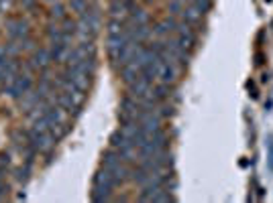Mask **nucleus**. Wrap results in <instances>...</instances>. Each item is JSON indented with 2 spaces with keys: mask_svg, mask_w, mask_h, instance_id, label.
<instances>
[{
  "mask_svg": "<svg viewBox=\"0 0 273 203\" xmlns=\"http://www.w3.org/2000/svg\"><path fill=\"white\" fill-rule=\"evenodd\" d=\"M65 75L70 77V82L76 85V87H79L82 92H86V89L90 87V84H92V80H90V71H86V69H82V67H74V65H67V69H65Z\"/></svg>",
  "mask_w": 273,
  "mask_h": 203,
  "instance_id": "obj_1",
  "label": "nucleus"
},
{
  "mask_svg": "<svg viewBox=\"0 0 273 203\" xmlns=\"http://www.w3.org/2000/svg\"><path fill=\"white\" fill-rule=\"evenodd\" d=\"M31 87H33V75L27 73V71H22V73H19V77L15 80V84H13V87H10L8 96L13 98V100H20Z\"/></svg>",
  "mask_w": 273,
  "mask_h": 203,
  "instance_id": "obj_2",
  "label": "nucleus"
},
{
  "mask_svg": "<svg viewBox=\"0 0 273 203\" xmlns=\"http://www.w3.org/2000/svg\"><path fill=\"white\" fill-rule=\"evenodd\" d=\"M139 112H141L139 102H136L133 96H129V98H124L120 102L118 118H120V122H124V120H139Z\"/></svg>",
  "mask_w": 273,
  "mask_h": 203,
  "instance_id": "obj_3",
  "label": "nucleus"
},
{
  "mask_svg": "<svg viewBox=\"0 0 273 203\" xmlns=\"http://www.w3.org/2000/svg\"><path fill=\"white\" fill-rule=\"evenodd\" d=\"M6 31H8L10 39L20 41V39L29 37V22L22 20V18H8L6 20Z\"/></svg>",
  "mask_w": 273,
  "mask_h": 203,
  "instance_id": "obj_4",
  "label": "nucleus"
},
{
  "mask_svg": "<svg viewBox=\"0 0 273 203\" xmlns=\"http://www.w3.org/2000/svg\"><path fill=\"white\" fill-rule=\"evenodd\" d=\"M129 92H131V96H133L135 100H139V98L147 96V94L151 92V80H149V77H147L145 73H141L133 84H129Z\"/></svg>",
  "mask_w": 273,
  "mask_h": 203,
  "instance_id": "obj_5",
  "label": "nucleus"
},
{
  "mask_svg": "<svg viewBox=\"0 0 273 203\" xmlns=\"http://www.w3.org/2000/svg\"><path fill=\"white\" fill-rule=\"evenodd\" d=\"M177 29V43L181 49H192L196 43V37H194V31H192V25H188V22H181V25L176 27Z\"/></svg>",
  "mask_w": 273,
  "mask_h": 203,
  "instance_id": "obj_6",
  "label": "nucleus"
},
{
  "mask_svg": "<svg viewBox=\"0 0 273 203\" xmlns=\"http://www.w3.org/2000/svg\"><path fill=\"white\" fill-rule=\"evenodd\" d=\"M72 43H51V57L55 63H67L70 59V53H72Z\"/></svg>",
  "mask_w": 273,
  "mask_h": 203,
  "instance_id": "obj_7",
  "label": "nucleus"
},
{
  "mask_svg": "<svg viewBox=\"0 0 273 203\" xmlns=\"http://www.w3.org/2000/svg\"><path fill=\"white\" fill-rule=\"evenodd\" d=\"M176 77H177V67H176V61H163L161 69H159V77H157V80L161 82V84L172 85V84L176 82Z\"/></svg>",
  "mask_w": 273,
  "mask_h": 203,
  "instance_id": "obj_8",
  "label": "nucleus"
},
{
  "mask_svg": "<svg viewBox=\"0 0 273 203\" xmlns=\"http://www.w3.org/2000/svg\"><path fill=\"white\" fill-rule=\"evenodd\" d=\"M143 73V69H141V65L139 63H136L135 59H131L129 63H124L122 65V71H120V75H122V82L124 84H133L135 80H136V77H139Z\"/></svg>",
  "mask_w": 273,
  "mask_h": 203,
  "instance_id": "obj_9",
  "label": "nucleus"
},
{
  "mask_svg": "<svg viewBox=\"0 0 273 203\" xmlns=\"http://www.w3.org/2000/svg\"><path fill=\"white\" fill-rule=\"evenodd\" d=\"M41 100H43V96L39 94V89H33V87H31L29 92L19 100V102H20V110H22V112H31L33 108H35V106L39 104Z\"/></svg>",
  "mask_w": 273,
  "mask_h": 203,
  "instance_id": "obj_10",
  "label": "nucleus"
},
{
  "mask_svg": "<svg viewBox=\"0 0 273 203\" xmlns=\"http://www.w3.org/2000/svg\"><path fill=\"white\" fill-rule=\"evenodd\" d=\"M31 61L35 63L39 69H47V67L51 65V61H53V57H51V51L49 49H35L33 51V57H31Z\"/></svg>",
  "mask_w": 273,
  "mask_h": 203,
  "instance_id": "obj_11",
  "label": "nucleus"
},
{
  "mask_svg": "<svg viewBox=\"0 0 273 203\" xmlns=\"http://www.w3.org/2000/svg\"><path fill=\"white\" fill-rule=\"evenodd\" d=\"M202 15H204V13H202L200 8H196L194 4L181 10V17H184V22H188V25H198V22L202 20Z\"/></svg>",
  "mask_w": 273,
  "mask_h": 203,
  "instance_id": "obj_12",
  "label": "nucleus"
},
{
  "mask_svg": "<svg viewBox=\"0 0 273 203\" xmlns=\"http://www.w3.org/2000/svg\"><path fill=\"white\" fill-rule=\"evenodd\" d=\"M177 27V22H176V18L174 17H167V18H163L159 25L153 29V35H157V37H165L169 31H174Z\"/></svg>",
  "mask_w": 273,
  "mask_h": 203,
  "instance_id": "obj_13",
  "label": "nucleus"
},
{
  "mask_svg": "<svg viewBox=\"0 0 273 203\" xmlns=\"http://www.w3.org/2000/svg\"><path fill=\"white\" fill-rule=\"evenodd\" d=\"M151 37V29H149V25H133V39L136 41V43H145L147 39Z\"/></svg>",
  "mask_w": 273,
  "mask_h": 203,
  "instance_id": "obj_14",
  "label": "nucleus"
},
{
  "mask_svg": "<svg viewBox=\"0 0 273 203\" xmlns=\"http://www.w3.org/2000/svg\"><path fill=\"white\" fill-rule=\"evenodd\" d=\"M118 163H120L118 151H106L104 156H102V167H104V169H112V167L118 165Z\"/></svg>",
  "mask_w": 273,
  "mask_h": 203,
  "instance_id": "obj_15",
  "label": "nucleus"
},
{
  "mask_svg": "<svg viewBox=\"0 0 273 203\" xmlns=\"http://www.w3.org/2000/svg\"><path fill=\"white\" fill-rule=\"evenodd\" d=\"M124 33V25H122V18H110L108 20V37H117Z\"/></svg>",
  "mask_w": 273,
  "mask_h": 203,
  "instance_id": "obj_16",
  "label": "nucleus"
},
{
  "mask_svg": "<svg viewBox=\"0 0 273 203\" xmlns=\"http://www.w3.org/2000/svg\"><path fill=\"white\" fill-rule=\"evenodd\" d=\"M131 20H133V25H145V22L149 20V15H147L145 8H133L131 10Z\"/></svg>",
  "mask_w": 273,
  "mask_h": 203,
  "instance_id": "obj_17",
  "label": "nucleus"
},
{
  "mask_svg": "<svg viewBox=\"0 0 273 203\" xmlns=\"http://www.w3.org/2000/svg\"><path fill=\"white\" fill-rule=\"evenodd\" d=\"M49 17H51L53 20H63V18L67 17V13H65V4H61L59 0H58V2H53L51 10H49Z\"/></svg>",
  "mask_w": 273,
  "mask_h": 203,
  "instance_id": "obj_18",
  "label": "nucleus"
},
{
  "mask_svg": "<svg viewBox=\"0 0 273 203\" xmlns=\"http://www.w3.org/2000/svg\"><path fill=\"white\" fill-rule=\"evenodd\" d=\"M70 8H72V13H76V15H86L88 13V8H90V4H88V0H70Z\"/></svg>",
  "mask_w": 273,
  "mask_h": 203,
  "instance_id": "obj_19",
  "label": "nucleus"
},
{
  "mask_svg": "<svg viewBox=\"0 0 273 203\" xmlns=\"http://www.w3.org/2000/svg\"><path fill=\"white\" fill-rule=\"evenodd\" d=\"M59 27H61V31L65 33V35H72V37H74L76 33H78V22L72 20V18H67V17L61 20V25H59Z\"/></svg>",
  "mask_w": 273,
  "mask_h": 203,
  "instance_id": "obj_20",
  "label": "nucleus"
},
{
  "mask_svg": "<svg viewBox=\"0 0 273 203\" xmlns=\"http://www.w3.org/2000/svg\"><path fill=\"white\" fill-rule=\"evenodd\" d=\"M4 51H6L8 57H17V55L20 53V41L10 39V43H6V45H4Z\"/></svg>",
  "mask_w": 273,
  "mask_h": 203,
  "instance_id": "obj_21",
  "label": "nucleus"
},
{
  "mask_svg": "<svg viewBox=\"0 0 273 203\" xmlns=\"http://www.w3.org/2000/svg\"><path fill=\"white\" fill-rule=\"evenodd\" d=\"M153 96H155L157 102L167 100V98H169V85H167V84H159V85L153 89Z\"/></svg>",
  "mask_w": 273,
  "mask_h": 203,
  "instance_id": "obj_22",
  "label": "nucleus"
},
{
  "mask_svg": "<svg viewBox=\"0 0 273 203\" xmlns=\"http://www.w3.org/2000/svg\"><path fill=\"white\" fill-rule=\"evenodd\" d=\"M124 140H127V138H124V134H122L120 130H117V132L110 136V144H112V149H115V151H118L120 146L124 144Z\"/></svg>",
  "mask_w": 273,
  "mask_h": 203,
  "instance_id": "obj_23",
  "label": "nucleus"
},
{
  "mask_svg": "<svg viewBox=\"0 0 273 203\" xmlns=\"http://www.w3.org/2000/svg\"><path fill=\"white\" fill-rule=\"evenodd\" d=\"M181 10H184V6H181V0H174L172 4H169V13L174 15H181Z\"/></svg>",
  "mask_w": 273,
  "mask_h": 203,
  "instance_id": "obj_24",
  "label": "nucleus"
},
{
  "mask_svg": "<svg viewBox=\"0 0 273 203\" xmlns=\"http://www.w3.org/2000/svg\"><path fill=\"white\" fill-rule=\"evenodd\" d=\"M8 191H10V187H8L6 183H2V181H0V201L8 197Z\"/></svg>",
  "mask_w": 273,
  "mask_h": 203,
  "instance_id": "obj_25",
  "label": "nucleus"
},
{
  "mask_svg": "<svg viewBox=\"0 0 273 203\" xmlns=\"http://www.w3.org/2000/svg\"><path fill=\"white\" fill-rule=\"evenodd\" d=\"M8 154H0V167H2V169H6L8 167Z\"/></svg>",
  "mask_w": 273,
  "mask_h": 203,
  "instance_id": "obj_26",
  "label": "nucleus"
},
{
  "mask_svg": "<svg viewBox=\"0 0 273 203\" xmlns=\"http://www.w3.org/2000/svg\"><path fill=\"white\" fill-rule=\"evenodd\" d=\"M8 6H10V0H0V10L4 13V8L8 10Z\"/></svg>",
  "mask_w": 273,
  "mask_h": 203,
  "instance_id": "obj_27",
  "label": "nucleus"
},
{
  "mask_svg": "<svg viewBox=\"0 0 273 203\" xmlns=\"http://www.w3.org/2000/svg\"><path fill=\"white\" fill-rule=\"evenodd\" d=\"M33 4H35V0H22V6L25 8H31Z\"/></svg>",
  "mask_w": 273,
  "mask_h": 203,
  "instance_id": "obj_28",
  "label": "nucleus"
},
{
  "mask_svg": "<svg viewBox=\"0 0 273 203\" xmlns=\"http://www.w3.org/2000/svg\"><path fill=\"white\" fill-rule=\"evenodd\" d=\"M4 55H6V51H4V45H0V57H4ZM6 57H8V55H6Z\"/></svg>",
  "mask_w": 273,
  "mask_h": 203,
  "instance_id": "obj_29",
  "label": "nucleus"
},
{
  "mask_svg": "<svg viewBox=\"0 0 273 203\" xmlns=\"http://www.w3.org/2000/svg\"><path fill=\"white\" fill-rule=\"evenodd\" d=\"M47 2H58V0H47Z\"/></svg>",
  "mask_w": 273,
  "mask_h": 203,
  "instance_id": "obj_30",
  "label": "nucleus"
}]
</instances>
